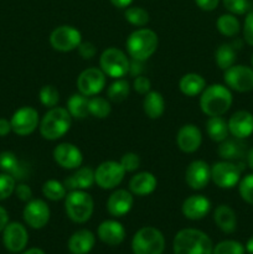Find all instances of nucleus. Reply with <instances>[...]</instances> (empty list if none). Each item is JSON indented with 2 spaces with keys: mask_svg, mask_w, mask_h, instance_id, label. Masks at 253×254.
I'll use <instances>...</instances> for the list:
<instances>
[{
  "mask_svg": "<svg viewBox=\"0 0 253 254\" xmlns=\"http://www.w3.org/2000/svg\"><path fill=\"white\" fill-rule=\"evenodd\" d=\"M251 62H252V68H253V54H252V59H251Z\"/></svg>",
  "mask_w": 253,
  "mask_h": 254,
  "instance_id": "56",
  "label": "nucleus"
},
{
  "mask_svg": "<svg viewBox=\"0 0 253 254\" xmlns=\"http://www.w3.org/2000/svg\"><path fill=\"white\" fill-rule=\"evenodd\" d=\"M165 248V237L155 227L146 226L136 231L131 240L134 254H163Z\"/></svg>",
  "mask_w": 253,
  "mask_h": 254,
  "instance_id": "6",
  "label": "nucleus"
},
{
  "mask_svg": "<svg viewBox=\"0 0 253 254\" xmlns=\"http://www.w3.org/2000/svg\"><path fill=\"white\" fill-rule=\"evenodd\" d=\"M129 93H130V84L124 78L116 79L107 88V97H108L109 102H113V103L124 102L128 98Z\"/></svg>",
  "mask_w": 253,
  "mask_h": 254,
  "instance_id": "34",
  "label": "nucleus"
},
{
  "mask_svg": "<svg viewBox=\"0 0 253 254\" xmlns=\"http://www.w3.org/2000/svg\"><path fill=\"white\" fill-rule=\"evenodd\" d=\"M223 6L230 14L243 15L250 10V0H222Z\"/></svg>",
  "mask_w": 253,
  "mask_h": 254,
  "instance_id": "43",
  "label": "nucleus"
},
{
  "mask_svg": "<svg viewBox=\"0 0 253 254\" xmlns=\"http://www.w3.org/2000/svg\"><path fill=\"white\" fill-rule=\"evenodd\" d=\"M216 27L218 32L226 37H235L241 31V24L236 15L233 14H222L218 16L216 21Z\"/></svg>",
  "mask_w": 253,
  "mask_h": 254,
  "instance_id": "33",
  "label": "nucleus"
},
{
  "mask_svg": "<svg viewBox=\"0 0 253 254\" xmlns=\"http://www.w3.org/2000/svg\"><path fill=\"white\" fill-rule=\"evenodd\" d=\"M206 88V79L198 73H186L179 81V89L184 96L196 97Z\"/></svg>",
  "mask_w": 253,
  "mask_h": 254,
  "instance_id": "28",
  "label": "nucleus"
},
{
  "mask_svg": "<svg viewBox=\"0 0 253 254\" xmlns=\"http://www.w3.org/2000/svg\"><path fill=\"white\" fill-rule=\"evenodd\" d=\"M158 180L154 174L149 171H141L135 174L129 181V191L136 196H148L155 191Z\"/></svg>",
  "mask_w": 253,
  "mask_h": 254,
  "instance_id": "23",
  "label": "nucleus"
},
{
  "mask_svg": "<svg viewBox=\"0 0 253 254\" xmlns=\"http://www.w3.org/2000/svg\"><path fill=\"white\" fill-rule=\"evenodd\" d=\"M77 51H78V55L83 60H92L96 56L97 47L93 42L86 41L79 44V46L77 47Z\"/></svg>",
  "mask_w": 253,
  "mask_h": 254,
  "instance_id": "47",
  "label": "nucleus"
},
{
  "mask_svg": "<svg viewBox=\"0 0 253 254\" xmlns=\"http://www.w3.org/2000/svg\"><path fill=\"white\" fill-rule=\"evenodd\" d=\"M133 89L136 93L141 94V96H145L148 92H150L151 89V82L148 77L145 76H136L133 81Z\"/></svg>",
  "mask_w": 253,
  "mask_h": 254,
  "instance_id": "45",
  "label": "nucleus"
},
{
  "mask_svg": "<svg viewBox=\"0 0 253 254\" xmlns=\"http://www.w3.org/2000/svg\"><path fill=\"white\" fill-rule=\"evenodd\" d=\"M88 103L89 98L82 93H73L67 101V111L71 114L72 118L74 119H81L87 118L89 116L88 111Z\"/></svg>",
  "mask_w": 253,
  "mask_h": 254,
  "instance_id": "30",
  "label": "nucleus"
},
{
  "mask_svg": "<svg viewBox=\"0 0 253 254\" xmlns=\"http://www.w3.org/2000/svg\"><path fill=\"white\" fill-rule=\"evenodd\" d=\"M15 188H16V179L14 176L6 173L0 174V201L9 198L14 193Z\"/></svg>",
  "mask_w": 253,
  "mask_h": 254,
  "instance_id": "42",
  "label": "nucleus"
},
{
  "mask_svg": "<svg viewBox=\"0 0 253 254\" xmlns=\"http://www.w3.org/2000/svg\"><path fill=\"white\" fill-rule=\"evenodd\" d=\"M0 170L10 174L15 179H22L25 175L24 166L21 165L17 156L12 151H2V153H0Z\"/></svg>",
  "mask_w": 253,
  "mask_h": 254,
  "instance_id": "31",
  "label": "nucleus"
},
{
  "mask_svg": "<svg viewBox=\"0 0 253 254\" xmlns=\"http://www.w3.org/2000/svg\"><path fill=\"white\" fill-rule=\"evenodd\" d=\"M134 203L133 193L124 189H117L107 200V211L113 217H123L131 210Z\"/></svg>",
  "mask_w": 253,
  "mask_h": 254,
  "instance_id": "19",
  "label": "nucleus"
},
{
  "mask_svg": "<svg viewBox=\"0 0 253 254\" xmlns=\"http://www.w3.org/2000/svg\"><path fill=\"white\" fill-rule=\"evenodd\" d=\"M42 195L50 201H61L66 197L67 189L64 188L63 183L51 179L45 181L42 185Z\"/></svg>",
  "mask_w": 253,
  "mask_h": 254,
  "instance_id": "36",
  "label": "nucleus"
},
{
  "mask_svg": "<svg viewBox=\"0 0 253 254\" xmlns=\"http://www.w3.org/2000/svg\"><path fill=\"white\" fill-rule=\"evenodd\" d=\"M143 111L150 119H159L165 112V99L158 91H150L144 96Z\"/></svg>",
  "mask_w": 253,
  "mask_h": 254,
  "instance_id": "27",
  "label": "nucleus"
},
{
  "mask_svg": "<svg viewBox=\"0 0 253 254\" xmlns=\"http://www.w3.org/2000/svg\"><path fill=\"white\" fill-rule=\"evenodd\" d=\"M88 111L89 116L94 117L97 119H104L109 117L112 112L111 102H109V99L104 98V97L93 96L92 98H89Z\"/></svg>",
  "mask_w": 253,
  "mask_h": 254,
  "instance_id": "35",
  "label": "nucleus"
},
{
  "mask_svg": "<svg viewBox=\"0 0 253 254\" xmlns=\"http://www.w3.org/2000/svg\"><path fill=\"white\" fill-rule=\"evenodd\" d=\"M129 66L130 61L126 55L117 47H108L99 57V68L111 78H123L126 73H129Z\"/></svg>",
  "mask_w": 253,
  "mask_h": 254,
  "instance_id": "7",
  "label": "nucleus"
},
{
  "mask_svg": "<svg viewBox=\"0 0 253 254\" xmlns=\"http://www.w3.org/2000/svg\"><path fill=\"white\" fill-rule=\"evenodd\" d=\"M246 160H247V165L251 170H253V148H251L247 151V155H246Z\"/></svg>",
  "mask_w": 253,
  "mask_h": 254,
  "instance_id": "53",
  "label": "nucleus"
},
{
  "mask_svg": "<svg viewBox=\"0 0 253 254\" xmlns=\"http://www.w3.org/2000/svg\"><path fill=\"white\" fill-rule=\"evenodd\" d=\"M64 211L74 223H86L94 211V201L86 190L69 191L64 197Z\"/></svg>",
  "mask_w": 253,
  "mask_h": 254,
  "instance_id": "5",
  "label": "nucleus"
},
{
  "mask_svg": "<svg viewBox=\"0 0 253 254\" xmlns=\"http://www.w3.org/2000/svg\"><path fill=\"white\" fill-rule=\"evenodd\" d=\"M25 223L34 230H41L49 223L51 211L49 205L41 198H32L26 202L22 210Z\"/></svg>",
  "mask_w": 253,
  "mask_h": 254,
  "instance_id": "14",
  "label": "nucleus"
},
{
  "mask_svg": "<svg viewBox=\"0 0 253 254\" xmlns=\"http://www.w3.org/2000/svg\"><path fill=\"white\" fill-rule=\"evenodd\" d=\"M22 254H45V252L40 248H30V250L25 251Z\"/></svg>",
  "mask_w": 253,
  "mask_h": 254,
  "instance_id": "55",
  "label": "nucleus"
},
{
  "mask_svg": "<svg viewBox=\"0 0 253 254\" xmlns=\"http://www.w3.org/2000/svg\"><path fill=\"white\" fill-rule=\"evenodd\" d=\"M193 1L203 11H213L220 4V0H193Z\"/></svg>",
  "mask_w": 253,
  "mask_h": 254,
  "instance_id": "49",
  "label": "nucleus"
},
{
  "mask_svg": "<svg viewBox=\"0 0 253 254\" xmlns=\"http://www.w3.org/2000/svg\"><path fill=\"white\" fill-rule=\"evenodd\" d=\"M72 126V117L66 108L54 107L44 114L40 121V134L46 140H57L68 133Z\"/></svg>",
  "mask_w": 253,
  "mask_h": 254,
  "instance_id": "4",
  "label": "nucleus"
},
{
  "mask_svg": "<svg viewBox=\"0 0 253 254\" xmlns=\"http://www.w3.org/2000/svg\"><path fill=\"white\" fill-rule=\"evenodd\" d=\"M158 45V34L146 27H140L129 35L126 41V49L131 59L144 62L155 54Z\"/></svg>",
  "mask_w": 253,
  "mask_h": 254,
  "instance_id": "3",
  "label": "nucleus"
},
{
  "mask_svg": "<svg viewBox=\"0 0 253 254\" xmlns=\"http://www.w3.org/2000/svg\"><path fill=\"white\" fill-rule=\"evenodd\" d=\"M211 211V201L203 195H191L181 205V212L188 220L198 221L205 218Z\"/></svg>",
  "mask_w": 253,
  "mask_h": 254,
  "instance_id": "20",
  "label": "nucleus"
},
{
  "mask_svg": "<svg viewBox=\"0 0 253 254\" xmlns=\"http://www.w3.org/2000/svg\"><path fill=\"white\" fill-rule=\"evenodd\" d=\"M96 245V236L89 230H78L69 237L68 250L72 254H88Z\"/></svg>",
  "mask_w": 253,
  "mask_h": 254,
  "instance_id": "24",
  "label": "nucleus"
},
{
  "mask_svg": "<svg viewBox=\"0 0 253 254\" xmlns=\"http://www.w3.org/2000/svg\"><path fill=\"white\" fill-rule=\"evenodd\" d=\"M174 254H212L213 245L205 232L196 228H184L174 237Z\"/></svg>",
  "mask_w": 253,
  "mask_h": 254,
  "instance_id": "2",
  "label": "nucleus"
},
{
  "mask_svg": "<svg viewBox=\"0 0 253 254\" xmlns=\"http://www.w3.org/2000/svg\"><path fill=\"white\" fill-rule=\"evenodd\" d=\"M228 130L237 139H246L253 134V114L248 111H237L227 122Z\"/></svg>",
  "mask_w": 253,
  "mask_h": 254,
  "instance_id": "21",
  "label": "nucleus"
},
{
  "mask_svg": "<svg viewBox=\"0 0 253 254\" xmlns=\"http://www.w3.org/2000/svg\"><path fill=\"white\" fill-rule=\"evenodd\" d=\"M217 154L222 160L236 161L240 159L246 158L247 155V149L246 144L243 143L242 139H226L221 141L220 146L217 149Z\"/></svg>",
  "mask_w": 253,
  "mask_h": 254,
  "instance_id": "25",
  "label": "nucleus"
},
{
  "mask_svg": "<svg viewBox=\"0 0 253 254\" xmlns=\"http://www.w3.org/2000/svg\"><path fill=\"white\" fill-rule=\"evenodd\" d=\"M39 99L40 103L44 107H46L47 109L54 108L57 106L60 101V92L52 84H45L41 87L39 92Z\"/></svg>",
  "mask_w": 253,
  "mask_h": 254,
  "instance_id": "39",
  "label": "nucleus"
},
{
  "mask_svg": "<svg viewBox=\"0 0 253 254\" xmlns=\"http://www.w3.org/2000/svg\"><path fill=\"white\" fill-rule=\"evenodd\" d=\"M238 192L245 202L253 206V174H248L241 179L238 183Z\"/></svg>",
  "mask_w": 253,
  "mask_h": 254,
  "instance_id": "41",
  "label": "nucleus"
},
{
  "mask_svg": "<svg viewBox=\"0 0 253 254\" xmlns=\"http://www.w3.org/2000/svg\"><path fill=\"white\" fill-rule=\"evenodd\" d=\"M107 83V76L101 68L89 67L83 69L77 77V89L87 97H93L101 93Z\"/></svg>",
  "mask_w": 253,
  "mask_h": 254,
  "instance_id": "13",
  "label": "nucleus"
},
{
  "mask_svg": "<svg viewBox=\"0 0 253 254\" xmlns=\"http://www.w3.org/2000/svg\"><path fill=\"white\" fill-rule=\"evenodd\" d=\"M29 242V233L25 226L20 222H9L2 231L4 247L11 253H20L25 250Z\"/></svg>",
  "mask_w": 253,
  "mask_h": 254,
  "instance_id": "15",
  "label": "nucleus"
},
{
  "mask_svg": "<svg viewBox=\"0 0 253 254\" xmlns=\"http://www.w3.org/2000/svg\"><path fill=\"white\" fill-rule=\"evenodd\" d=\"M223 81L230 89L246 93L253 89V68L245 64H233L225 69Z\"/></svg>",
  "mask_w": 253,
  "mask_h": 254,
  "instance_id": "11",
  "label": "nucleus"
},
{
  "mask_svg": "<svg viewBox=\"0 0 253 254\" xmlns=\"http://www.w3.org/2000/svg\"><path fill=\"white\" fill-rule=\"evenodd\" d=\"M242 168L235 161L221 160L211 166V180L220 189H233L241 180Z\"/></svg>",
  "mask_w": 253,
  "mask_h": 254,
  "instance_id": "8",
  "label": "nucleus"
},
{
  "mask_svg": "<svg viewBox=\"0 0 253 254\" xmlns=\"http://www.w3.org/2000/svg\"><path fill=\"white\" fill-rule=\"evenodd\" d=\"M126 170L119 161H103L94 170L96 184L103 190H113L123 181Z\"/></svg>",
  "mask_w": 253,
  "mask_h": 254,
  "instance_id": "9",
  "label": "nucleus"
},
{
  "mask_svg": "<svg viewBox=\"0 0 253 254\" xmlns=\"http://www.w3.org/2000/svg\"><path fill=\"white\" fill-rule=\"evenodd\" d=\"M206 133L215 143H221L228 138V124L222 117H208L206 122Z\"/></svg>",
  "mask_w": 253,
  "mask_h": 254,
  "instance_id": "29",
  "label": "nucleus"
},
{
  "mask_svg": "<svg viewBox=\"0 0 253 254\" xmlns=\"http://www.w3.org/2000/svg\"><path fill=\"white\" fill-rule=\"evenodd\" d=\"M54 160L57 165L66 170H74L78 169L83 163V155L78 146L72 143H61L52 151Z\"/></svg>",
  "mask_w": 253,
  "mask_h": 254,
  "instance_id": "16",
  "label": "nucleus"
},
{
  "mask_svg": "<svg viewBox=\"0 0 253 254\" xmlns=\"http://www.w3.org/2000/svg\"><path fill=\"white\" fill-rule=\"evenodd\" d=\"M185 181L192 190H203L211 181V166L203 160H193L185 171Z\"/></svg>",
  "mask_w": 253,
  "mask_h": 254,
  "instance_id": "17",
  "label": "nucleus"
},
{
  "mask_svg": "<svg viewBox=\"0 0 253 254\" xmlns=\"http://www.w3.org/2000/svg\"><path fill=\"white\" fill-rule=\"evenodd\" d=\"M11 124L10 121L5 118H0V136H6L7 134L11 133Z\"/></svg>",
  "mask_w": 253,
  "mask_h": 254,
  "instance_id": "50",
  "label": "nucleus"
},
{
  "mask_svg": "<svg viewBox=\"0 0 253 254\" xmlns=\"http://www.w3.org/2000/svg\"><path fill=\"white\" fill-rule=\"evenodd\" d=\"M246 248L242 243L233 240L222 241L213 247L212 254H245Z\"/></svg>",
  "mask_w": 253,
  "mask_h": 254,
  "instance_id": "40",
  "label": "nucleus"
},
{
  "mask_svg": "<svg viewBox=\"0 0 253 254\" xmlns=\"http://www.w3.org/2000/svg\"><path fill=\"white\" fill-rule=\"evenodd\" d=\"M14 193L22 202H29L30 200H32V190L26 184H17Z\"/></svg>",
  "mask_w": 253,
  "mask_h": 254,
  "instance_id": "48",
  "label": "nucleus"
},
{
  "mask_svg": "<svg viewBox=\"0 0 253 254\" xmlns=\"http://www.w3.org/2000/svg\"><path fill=\"white\" fill-rule=\"evenodd\" d=\"M237 60V49L231 44H222L217 47L215 52V62L221 69H227L233 66Z\"/></svg>",
  "mask_w": 253,
  "mask_h": 254,
  "instance_id": "32",
  "label": "nucleus"
},
{
  "mask_svg": "<svg viewBox=\"0 0 253 254\" xmlns=\"http://www.w3.org/2000/svg\"><path fill=\"white\" fill-rule=\"evenodd\" d=\"M50 45L60 52H69L76 50L82 42V35L78 29L71 25H61L50 34Z\"/></svg>",
  "mask_w": 253,
  "mask_h": 254,
  "instance_id": "10",
  "label": "nucleus"
},
{
  "mask_svg": "<svg viewBox=\"0 0 253 254\" xmlns=\"http://www.w3.org/2000/svg\"><path fill=\"white\" fill-rule=\"evenodd\" d=\"M176 144L183 153L192 154L202 144V133L195 124H185L176 134Z\"/></svg>",
  "mask_w": 253,
  "mask_h": 254,
  "instance_id": "18",
  "label": "nucleus"
},
{
  "mask_svg": "<svg viewBox=\"0 0 253 254\" xmlns=\"http://www.w3.org/2000/svg\"><path fill=\"white\" fill-rule=\"evenodd\" d=\"M124 17L130 25L144 27L149 22V12L140 6H128L124 11Z\"/></svg>",
  "mask_w": 253,
  "mask_h": 254,
  "instance_id": "38",
  "label": "nucleus"
},
{
  "mask_svg": "<svg viewBox=\"0 0 253 254\" xmlns=\"http://www.w3.org/2000/svg\"><path fill=\"white\" fill-rule=\"evenodd\" d=\"M7 223H9V213L2 206H0V232L4 231Z\"/></svg>",
  "mask_w": 253,
  "mask_h": 254,
  "instance_id": "51",
  "label": "nucleus"
},
{
  "mask_svg": "<svg viewBox=\"0 0 253 254\" xmlns=\"http://www.w3.org/2000/svg\"><path fill=\"white\" fill-rule=\"evenodd\" d=\"M243 40L246 44L253 46V10L248 11L246 15L245 24H243Z\"/></svg>",
  "mask_w": 253,
  "mask_h": 254,
  "instance_id": "46",
  "label": "nucleus"
},
{
  "mask_svg": "<svg viewBox=\"0 0 253 254\" xmlns=\"http://www.w3.org/2000/svg\"><path fill=\"white\" fill-rule=\"evenodd\" d=\"M11 130L19 136H27L34 133L40 124L39 112L34 107L25 106L15 111L10 119Z\"/></svg>",
  "mask_w": 253,
  "mask_h": 254,
  "instance_id": "12",
  "label": "nucleus"
},
{
  "mask_svg": "<svg viewBox=\"0 0 253 254\" xmlns=\"http://www.w3.org/2000/svg\"><path fill=\"white\" fill-rule=\"evenodd\" d=\"M112 2V5L118 9H126L128 6H130L133 0H109Z\"/></svg>",
  "mask_w": 253,
  "mask_h": 254,
  "instance_id": "52",
  "label": "nucleus"
},
{
  "mask_svg": "<svg viewBox=\"0 0 253 254\" xmlns=\"http://www.w3.org/2000/svg\"><path fill=\"white\" fill-rule=\"evenodd\" d=\"M126 173H134L140 168V158L135 153H126L119 160Z\"/></svg>",
  "mask_w": 253,
  "mask_h": 254,
  "instance_id": "44",
  "label": "nucleus"
},
{
  "mask_svg": "<svg viewBox=\"0 0 253 254\" xmlns=\"http://www.w3.org/2000/svg\"><path fill=\"white\" fill-rule=\"evenodd\" d=\"M216 226L225 233H233L237 228V216L228 205H218L213 212Z\"/></svg>",
  "mask_w": 253,
  "mask_h": 254,
  "instance_id": "26",
  "label": "nucleus"
},
{
  "mask_svg": "<svg viewBox=\"0 0 253 254\" xmlns=\"http://www.w3.org/2000/svg\"><path fill=\"white\" fill-rule=\"evenodd\" d=\"M245 248H246V252L250 253V254H253V236L247 241Z\"/></svg>",
  "mask_w": 253,
  "mask_h": 254,
  "instance_id": "54",
  "label": "nucleus"
},
{
  "mask_svg": "<svg viewBox=\"0 0 253 254\" xmlns=\"http://www.w3.org/2000/svg\"><path fill=\"white\" fill-rule=\"evenodd\" d=\"M232 103L231 89L220 83L206 86L200 94V108L207 117H222L230 111Z\"/></svg>",
  "mask_w": 253,
  "mask_h": 254,
  "instance_id": "1",
  "label": "nucleus"
},
{
  "mask_svg": "<svg viewBox=\"0 0 253 254\" xmlns=\"http://www.w3.org/2000/svg\"><path fill=\"white\" fill-rule=\"evenodd\" d=\"M74 181L77 190H88L92 186L96 184V179H94V170L89 166H79L76 170L73 175H71Z\"/></svg>",
  "mask_w": 253,
  "mask_h": 254,
  "instance_id": "37",
  "label": "nucleus"
},
{
  "mask_svg": "<svg viewBox=\"0 0 253 254\" xmlns=\"http://www.w3.org/2000/svg\"><path fill=\"white\" fill-rule=\"evenodd\" d=\"M98 238L108 246H119L126 238V228L116 220H106L98 226Z\"/></svg>",
  "mask_w": 253,
  "mask_h": 254,
  "instance_id": "22",
  "label": "nucleus"
}]
</instances>
